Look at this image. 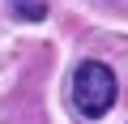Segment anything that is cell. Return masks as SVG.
I'll use <instances>...</instances> for the list:
<instances>
[{
    "mask_svg": "<svg viewBox=\"0 0 128 124\" xmlns=\"http://www.w3.org/2000/svg\"><path fill=\"white\" fill-rule=\"evenodd\" d=\"M115 73L102 60H81L77 73H73V107L86 115V120H102L115 103Z\"/></svg>",
    "mask_w": 128,
    "mask_h": 124,
    "instance_id": "obj_1",
    "label": "cell"
},
{
    "mask_svg": "<svg viewBox=\"0 0 128 124\" xmlns=\"http://www.w3.org/2000/svg\"><path fill=\"white\" fill-rule=\"evenodd\" d=\"M9 9H13L17 22H43L47 17V5H43V0H9Z\"/></svg>",
    "mask_w": 128,
    "mask_h": 124,
    "instance_id": "obj_2",
    "label": "cell"
}]
</instances>
